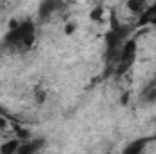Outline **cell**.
Returning a JSON list of instances; mask_svg holds the SVG:
<instances>
[{
  "label": "cell",
  "instance_id": "7a4b0ae2",
  "mask_svg": "<svg viewBox=\"0 0 156 154\" xmlns=\"http://www.w3.org/2000/svg\"><path fill=\"white\" fill-rule=\"evenodd\" d=\"M134 54H136V42L127 40V42L122 45V49H120V56H118V60H120V71L131 65Z\"/></svg>",
  "mask_w": 156,
  "mask_h": 154
},
{
  "label": "cell",
  "instance_id": "7c38bea8",
  "mask_svg": "<svg viewBox=\"0 0 156 154\" xmlns=\"http://www.w3.org/2000/svg\"><path fill=\"white\" fill-rule=\"evenodd\" d=\"M100 13H102V9H96L94 13H91V18H100Z\"/></svg>",
  "mask_w": 156,
  "mask_h": 154
},
{
  "label": "cell",
  "instance_id": "5b68a950",
  "mask_svg": "<svg viewBox=\"0 0 156 154\" xmlns=\"http://www.w3.org/2000/svg\"><path fill=\"white\" fill-rule=\"evenodd\" d=\"M42 147H44V138H35V140L31 138V140L20 143V149L16 154H37Z\"/></svg>",
  "mask_w": 156,
  "mask_h": 154
},
{
  "label": "cell",
  "instance_id": "8992f818",
  "mask_svg": "<svg viewBox=\"0 0 156 154\" xmlns=\"http://www.w3.org/2000/svg\"><path fill=\"white\" fill-rule=\"evenodd\" d=\"M20 140L18 138H13V140H7L0 145V154H16L20 149Z\"/></svg>",
  "mask_w": 156,
  "mask_h": 154
},
{
  "label": "cell",
  "instance_id": "52a82bcc",
  "mask_svg": "<svg viewBox=\"0 0 156 154\" xmlns=\"http://www.w3.org/2000/svg\"><path fill=\"white\" fill-rule=\"evenodd\" d=\"M56 7H58V4H56V2H44V4L40 5V11H38L40 18H45V16L53 15Z\"/></svg>",
  "mask_w": 156,
  "mask_h": 154
},
{
  "label": "cell",
  "instance_id": "8fae6325",
  "mask_svg": "<svg viewBox=\"0 0 156 154\" xmlns=\"http://www.w3.org/2000/svg\"><path fill=\"white\" fill-rule=\"evenodd\" d=\"M147 98H149L151 102H154V100H156V87H153V89L147 93Z\"/></svg>",
  "mask_w": 156,
  "mask_h": 154
},
{
  "label": "cell",
  "instance_id": "ba28073f",
  "mask_svg": "<svg viewBox=\"0 0 156 154\" xmlns=\"http://www.w3.org/2000/svg\"><path fill=\"white\" fill-rule=\"evenodd\" d=\"M127 7H129L133 13L142 15V13H144V9L147 7V4H144V2H129V4H127Z\"/></svg>",
  "mask_w": 156,
  "mask_h": 154
},
{
  "label": "cell",
  "instance_id": "4fadbf2b",
  "mask_svg": "<svg viewBox=\"0 0 156 154\" xmlns=\"http://www.w3.org/2000/svg\"><path fill=\"white\" fill-rule=\"evenodd\" d=\"M154 80H156V76H154Z\"/></svg>",
  "mask_w": 156,
  "mask_h": 154
},
{
  "label": "cell",
  "instance_id": "3957f363",
  "mask_svg": "<svg viewBox=\"0 0 156 154\" xmlns=\"http://www.w3.org/2000/svg\"><path fill=\"white\" fill-rule=\"evenodd\" d=\"M153 140H156L154 136H145V138H138V140H134V142H131L125 149H123V152L122 154H144L145 151V147H147V143H151Z\"/></svg>",
  "mask_w": 156,
  "mask_h": 154
},
{
  "label": "cell",
  "instance_id": "277c9868",
  "mask_svg": "<svg viewBox=\"0 0 156 154\" xmlns=\"http://www.w3.org/2000/svg\"><path fill=\"white\" fill-rule=\"evenodd\" d=\"M144 26H151L156 27V4H151L144 9V13L140 15L138 18V27H144Z\"/></svg>",
  "mask_w": 156,
  "mask_h": 154
},
{
  "label": "cell",
  "instance_id": "30bf717a",
  "mask_svg": "<svg viewBox=\"0 0 156 154\" xmlns=\"http://www.w3.org/2000/svg\"><path fill=\"white\" fill-rule=\"evenodd\" d=\"M7 120H5V116H0V131H4V129H7Z\"/></svg>",
  "mask_w": 156,
  "mask_h": 154
},
{
  "label": "cell",
  "instance_id": "6da1fadb",
  "mask_svg": "<svg viewBox=\"0 0 156 154\" xmlns=\"http://www.w3.org/2000/svg\"><path fill=\"white\" fill-rule=\"evenodd\" d=\"M33 40H35V24L31 20H24L7 31L4 45L13 49H29Z\"/></svg>",
  "mask_w": 156,
  "mask_h": 154
},
{
  "label": "cell",
  "instance_id": "9c48e42d",
  "mask_svg": "<svg viewBox=\"0 0 156 154\" xmlns=\"http://www.w3.org/2000/svg\"><path fill=\"white\" fill-rule=\"evenodd\" d=\"M16 138H18L20 142H27V140H31V132H29V129H16Z\"/></svg>",
  "mask_w": 156,
  "mask_h": 154
}]
</instances>
